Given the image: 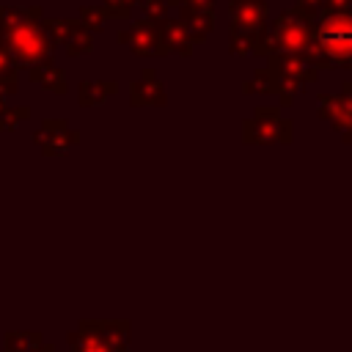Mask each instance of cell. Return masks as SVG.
<instances>
[{"mask_svg":"<svg viewBox=\"0 0 352 352\" xmlns=\"http://www.w3.org/2000/svg\"><path fill=\"white\" fill-rule=\"evenodd\" d=\"M124 38L132 44V50L138 55H157V50L151 44H162L160 36H157V30H154V25H151V19L148 22H138L129 33H124Z\"/></svg>","mask_w":352,"mask_h":352,"instance_id":"obj_8","label":"cell"},{"mask_svg":"<svg viewBox=\"0 0 352 352\" xmlns=\"http://www.w3.org/2000/svg\"><path fill=\"white\" fill-rule=\"evenodd\" d=\"M324 6L333 8V11H346L352 6V0H324Z\"/></svg>","mask_w":352,"mask_h":352,"instance_id":"obj_20","label":"cell"},{"mask_svg":"<svg viewBox=\"0 0 352 352\" xmlns=\"http://www.w3.org/2000/svg\"><path fill=\"white\" fill-rule=\"evenodd\" d=\"M160 41H162V52H168V50L190 52V33H187L184 22L165 19L162 28H160Z\"/></svg>","mask_w":352,"mask_h":352,"instance_id":"obj_9","label":"cell"},{"mask_svg":"<svg viewBox=\"0 0 352 352\" xmlns=\"http://www.w3.org/2000/svg\"><path fill=\"white\" fill-rule=\"evenodd\" d=\"M30 77H33L41 88H47V91H58V94H63V91H66L63 72H55V69H52V66H47V63H33Z\"/></svg>","mask_w":352,"mask_h":352,"instance_id":"obj_13","label":"cell"},{"mask_svg":"<svg viewBox=\"0 0 352 352\" xmlns=\"http://www.w3.org/2000/svg\"><path fill=\"white\" fill-rule=\"evenodd\" d=\"M82 16H85V19H94V22H91L94 30L102 28V11H96V8H82Z\"/></svg>","mask_w":352,"mask_h":352,"instance_id":"obj_17","label":"cell"},{"mask_svg":"<svg viewBox=\"0 0 352 352\" xmlns=\"http://www.w3.org/2000/svg\"><path fill=\"white\" fill-rule=\"evenodd\" d=\"M165 96H162V88L160 82L154 80L151 72L143 74V80H138L132 85V104H162Z\"/></svg>","mask_w":352,"mask_h":352,"instance_id":"obj_11","label":"cell"},{"mask_svg":"<svg viewBox=\"0 0 352 352\" xmlns=\"http://www.w3.org/2000/svg\"><path fill=\"white\" fill-rule=\"evenodd\" d=\"M140 11H146L148 19H160L162 11H165V0H138Z\"/></svg>","mask_w":352,"mask_h":352,"instance_id":"obj_16","label":"cell"},{"mask_svg":"<svg viewBox=\"0 0 352 352\" xmlns=\"http://www.w3.org/2000/svg\"><path fill=\"white\" fill-rule=\"evenodd\" d=\"M305 58L319 66L352 69V14L324 8L311 22V47Z\"/></svg>","mask_w":352,"mask_h":352,"instance_id":"obj_1","label":"cell"},{"mask_svg":"<svg viewBox=\"0 0 352 352\" xmlns=\"http://www.w3.org/2000/svg\"><path fill=\"white\" fill-rule=\"evenodd\" d=\"M228 14H231L234 30H256L261 28L267 16V3L264 0H231Z\"/></svg>","mask_w":352,"mask_h":352,"instance_id":"obj_6","label":"cell"},{"mask_svg":"<svg viewBox=\"0 0 352 352\" xmlns=\"http://www.w3.org/2000/svg\"><path fill=\"white\" fill-rule=\"evenodd\" d=\"M184 28L192 38H204L212 30V8L204 6H190L184 11Z\"/></svg>","mask_w":352,"mask_h":352,"instance_id":"obj_12","label":"cell"},{"mask_svg":"<svg viewBox=\"0 0 352 352\" xmlns=\"http://www.w3.org/2000/svg\"><path fill=\"white\" fill-rule=\"evenodd\" d=\"M322 6H324V0H300V8L308 11V14H316Z\"/></svg>","mask_w":352,"mask_h":352,"instance_id":"obj_18","label":"cell"},{"mask_svg":"<svg viewBox=\"0 0 352 352\" xmlns=\"http://www.w3.org/2000/svg\"><path fill=\"white\" fill-rule=\"evenodd\" d=\"M316 14H308L302 8H289L278 16L272 28V47L278 52H300L305 55L311 47V22Z\"/></svg>","mask_w":352,"mask_h":352,"instance_id":"obj_4","label":"cell"},{"mask_svg":"<svg viewBox=\"0 0 352 352\" xmlns=\"http://www.w3.org/2000/svg\"><path fill=\"white\" fill-rule=\"evenodd\" d=\"M135 3H138V0H107L104 8H107L110 16H129V8H132Z\"/></svg>","mask_w":352,"mask_h":352,"instance_id":"obj_15","label":"cell"},{"mask_svg":"<svg viewBox=\"0 0 352 352\" xmlns=\"http://www.w3.org/2000/svg\"><path fill=\"white\" fill-rule=\"evenodd\" d=\"M69 352H129L126 319H82L66 333Z\"/></svg>","mask_w":352,"mask_h":352,"instance_id":"obj_3","label":"cell"},{"mask_svg":"<svg viewBox=\"0 0 352 352\" xmlns=\"http://www.w3.org/2000/svg\"><path fill=\"white\" fill-rule=\"evenodd\" d=\"M33 352H55V346H52V344H47V341H44V344H38V346H36V349H33Z\"/></svg>","mask_w":352,"mask_h":352,"instance_id":"obj_21","label":"cell"},{"mask_svg":"<svg viewBox=\"0 0 352 352\" xmlns=\"http://www.w3.org/2000/svg\"><path fill=\"white\" fill-rule=\"evenodd\" d=\"M38 8H0V38L3 47L19 63H38L50 55L52 38L44 33V25L36 22Z\"/></svg>","mask_w":352,"mask_h":352,"instance_id":"obj_2","label":"cell"},{"mask_svg":"<svg viewBox=\"0 0 352 352\" xmlns=\"http://www.w3.org/2000/svg\"><path fill=\"white\" fill-rule=\"evenodd\" d=\"M11 60H8V55H6V50L0 47V80L3 77H11V66H8Z\"/></svg>","mask_w":352,"mask_h":352,"instance_id":"obj_19","label":"cell"},{"mask_svg":"<svg viewBox=\"0 0 352 352\" xmlns=\"http://www.w3.org/2000/svg\"><path fill=\"white\" fill-rule=\"evenodd\" d=\"M113 82H82V88H80V99H82V104H99L104 96H110L113 94Z\"/></svg>","mask_w":352,"mask_h":352,"instance_id":"obj_14","label":"cell"},{"mask_svg":"<svg viewBox=\"0 0 352 352\" xmlns=\"http://www.w3.org/2000/svg\"><path fill=\"white\" fill-rule=\"evenodd\" d=\"M38 344H44L38 330H8L3 336V352H33Z\"/></svg>","mask_w":352,"mask_h":352,"instance_id":"obj_10","label":"cell"},{"mask_svg":"<svg viewBox=\"0 0 352 352\" xmlns=\"http://www.w3.org/2000/svg\"><path fill=\"white\" fill-rule=\"evenodd\" d=\"M36 140L41 143V148H44L47 154H63V151L77 140V135L66 126V121H52V118H50V121L41 124Z\"/></svg>","mask_w":352,"mask_h":352,"instance_id":"obj_7","label":"cell"},{"mask_svg":"<svg viewBox=\"0 0 352 352\" xmlns=\"http://www.w3.org/2000/svg\"><path fill=\"white\" fill-rule=\"evenodd\" d=\"M289 132V121H280V116L275 113V107H258L253 121H245V140H256V143H272L280 135Z\"/></svg>","mask_w":352,"mask_h":352,"instance_id":"obj_5","label":"cell"}]
</instances>
